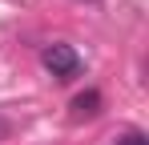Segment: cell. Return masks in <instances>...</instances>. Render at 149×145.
<instances>
[{
  "label": "cell",
  "mask_w": 149,
  "mask_h": 145,
  "mask_svg": "<svg viewBox=\"0 0 149 145\" xmlns=\"http://www.w3.org/2000/svg\"><path fill=\"white\" fill-rule=\"evenodd\" d=\"M40 65L56 77V81H73L77 72H81V56H77V48L73 45H45L40 48Z\"/></svg>",
  "instance_id": "1"
},
{
  "label": "cell",
  "mask_w": 149,
  "mask_h": 145,
  "mask_svg": "<svg viewBox=\"0 0 149 145\" xmlns=\"http://www.w3.org/2000/svg\"><path fill=\"white\" fill-rule=\"evenodd\" d=\"M101 109H105V97H101L97 89H85V93H77L73 101H69V117L73 121H89V117H97Z\"/></svg>",
  "instance_id": "2"
},
{
  "label": "cell",
  "mask_w": 149,
  "mask_h": 145,
  "mask_svg": "<svg viewBox=\"0 0 149 145\" xmlns=\"http://www.w3.org/2000/svg\"><path fill=\"white\" fill-rule=\"evenodd\" d=\"M113 145H149V137L141 133V129H129V133H121Z\"/></svg>",
  "instance_id": "3"
},
{
  "label": "cell",
  "mask_w": 149,
  "mask_h": 145,
  "mask_svg": "<svg viewBox=\"0 0 149 145\" xmlns=\"http://www.w3.org/2000/svg\"><path fill=\"white\" fill-rule=\"evenodd\" d=\"M8 137H12V121L0 113V141H8Z\"/></svg>",
  "instance_id": "4"
}]
</instances>
